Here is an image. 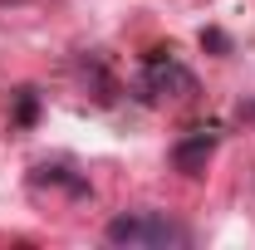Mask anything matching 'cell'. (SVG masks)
<instances>
[{
  "instance_id": "1",
  "label": "cell",
  "mask_w": 255,
  "mask_h": 250,
  "mask_svg": "<svg viewBox=\"0 0 255 250\" xmlns=\"http://www.w3.org/2000/svg\"><path fill=\"white\" fill-rule=\"evenodd\" d=\"M103 241L108 246H152V250H167V246H191V231L182 221H172L167 211H123L103 226Z\"/></svg>"
},
{
  "instance_id": "2",
  "label": "cell",
  "mask_w": 255,
  "mask_h": 250,
  "mask_svg": "<svg viewBox=\"0 0 255 250\" xmlns=\"http://www.w3.org/2000/svg\"><path fill=\"white\" fill-rule=\"evenodd\" d=\"M191 94H196V74H191L172 49H152V54L142 59V74H137V98H142V103L191 98Z\"/></svg>"
},
{
  "instance_id": "3",
  "label": "cell",
  "mask_w": 255,
  "mask_h": 250,
  "mask_svg": "<svg viewBox=\"0 0 255 250\" xmlns=\"http://www.w3.org/2000/svg\"><path fill=\"white\" fill-rule=\"evenodd\" d=\"M211 152H216V127H196L182 142H172V167L182 177H201L206 162H211Z\"/></svg>"
},
{
  "instance_id": "4",
  "label": "cell",
  "mask_w": 255,
  "mask_h": 250,
  "mask_svg": "<svg viewBox=\"0 0 255 250\" xmlns=\"http://www.w3.org/2000/svg\"><path fill=\"white\" fill-rule=\"evenodd\" d=\"M30 187H64L69 196H94L84 177H74L69 167H49V162H44V167H34V172H30Z\"/></svg>"
},
{
  "instance_id": "5",
  "label": "cell",
  "mask_w": 255,
  "mask_h": 250,
  "mask_svg": "<svg viewBox=\"0 0 255 250\" xmlns=\"http://www.w3.org/2000/svg\"><path fill=\"white\" fill-rule=\"evenodd\" d=\"M34 118H39V94L34 89H20L15 94V127H30Z\"/></svg>"
},
{
  "instance_id": "6",
  "label": "cell",
  "mask_w": 255,
  "mask_h": 250,
  "mask_svg": "<svg viewBox=\"0 0 255 250\" xmlns=\"http://www.w3.org/2000/svg\"><path fill=\"white\" fill-rule=\"evenodd\" d=\"M201 44H206V49H226V34L221 30H206V34H201Z\"/></svg>"
}]
</instances>
